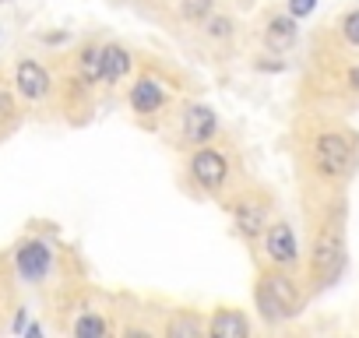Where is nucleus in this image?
I'll use <instances>...</instances> for the list:
<instances>
[{"mask_svg":"<svg viewBox=\"0 0 359 338\" xmlns=\"http://www.w3.org/2000/svg\"><path fill=\"white\" fill-rule=\"evenodd\" d=\"M341 264H345V247L334 233H324L317 250H313V275L320 282H334L341 275Z\"/></svg>","mask_w":359,"mask_h":338,"instance_id":"obj_2","label":"nucleus"},{"mask_svg":"<svg viewBox=\"0 0 359 338\" xmlns=\"http://www.w3.org/2000/svg\"><path fill=\"white\" fill-rule=\"evenodd\" d=\"M15 85L25 99H43L50 92V74L46 67H39L36 60H22L18 71H15Z\"/></svg>","mask_w":359,"mask_h":338,"instance_id":"obj_5","label":"nucleus"},{"mask_svg":"<svg viewBox=\"0 0 359 338\" xmlns=\"http://www.w3.org/2000/svg\"><path fill=\"white\" fill-rule=\"evenodd\" d=\"M191 173H194V180H198L201 187L215 191V187H222L226 177H229V162H226V155H219V151H212V148H201V151L191 158Z\"/></svg>","mask_w":359,"mask_h":338,"instance_id":"obj_3","label":"nucleus"},{"mask_svg":"<svg viewBox=\"0 0 359 338\" xmlns=\"http://www.w3.org/2000/svg\"><path fill=\"white\" fill-rule=\"evenodd\" d=\"M0 4H8V0H0Z\"/></svg>","mask_w":359,"mask_h":338,"instance_id":"obj_23","label":"nucleus"},{"mask_svg":"<svg viewBox=\"0 0 359 338\" xmlns=\"http://www.w3.org/2000/svg\"><path fill=\"white\" fill-rule=\"evenodd\" d=\"M352 162H355V151H352V141L345 134L327 130L313 141V165L320 177H345L352 169Z\"/></svg>","mask_w":359,"mask_h":338,"instance_id":"obj_1","label":"nucleus"},{"mask_svg":"<svg viewBox=\"0 0 359 338\" xmlns=\"http://www.w3.org/2000/svg\"><path fill=\"white\" fill-rule=\"evenodd\" d=\"M180 11H184L187 22H201L212 15V0H180Z\"/></svg>","mask_w":359,"mask_h":338,"instance_id":"obj_17","label":"nucleus"},{"mask_svg":"<svg viewBox=\"0 0 359 338\" xmlns=\"http://www.w3.org/2000/svg\"><path fill=\"white\" fill-rule=\"evenodd\" d=\"M169 334H172V338H198V334H201V324H198L194 313H180V317L169 324Z\"/></svg>","mask_w":359,"mask_h":338,"instance_id":"obj_16","label":"nucleus"},{"mask_svg":"<svg viewBox=\"0 0 359 338\" xmlns=\"http://www.w3.org/2000/svg\"><path fill=\"white\" fill-rule=\"evenodd\" d=\"M317 8V0H289V11L296 15V18H303V15H310Z\"/></svg>","mask_w":359,"mask_h":338,"instance_id":"obj_20","label":"nucleus"},{"mask_svg":"<svg viewBox=\"0 0 359 338\" xmlns=\"http://www.w3.org/2000/svg\"><path fill=\"white\" fill-rule=\"evenodd\" d=\"M215 127H219V120H215V113L208 109V106H191L187 113H184V134H187V141H208L212 134H215Z\"/></svg>","mask_w":359,"mask_h":338,"instance_id":"obj_8","label":"nucleus"},{"mask_svg":"<svg viewBox=\"0 0 359 338\" xmlns=\"http://www.w3.org/2000/svg\"><path fill=\"white\" fill-rule=\"evenodd\" d=\"M341 36H345V43L359 46V11H352V15L341 18Z\"/></svg>","mask_w":359,"mask_h":338,"instance_id":"obj_18","label":"nucleus"},{"mask_svg":"<svg viewBox=\"0 0 359 338\" xmlns=\"http://www.w3.org/2000/svg\"><path fill=\"white\" fill-rule=\"evenodd\" d=\"M348 78H352V88H359V67H355V71H352Z\"/></svg>","mask_w":359,"mask_h":338,"instance_id":"obj_22","label":"nucleus"},{"mask_svg":"<svg viewBox=\"0 0 359 338\" xmlns=\"http://www.w3.org/2000/svg\"><path fill=\"white\" fill-rule=\"evenodd\" d=\"M212 338H247L250 334V320L240 310H219L208 324Z\"/></svg>","mask_w":359,"mask_h":338,"instance_id":"obj_9","label":"nucleus"},{"mask_svg":"<svg viewBox=\"0 0 359 338\" xmlns=\"http://www.w3.org/2000/svg\"><path fill=\"white\" fill-rule=\"evenodd\" d=\"M78 67H81V78L85 81H102V50H85L81 53V60H78Z\"/></svg>","mask_w":359,"mask_h":338,"instance_id":"obj_14","label":"nucleus"},{"mask_svg":"<svg viewBox=\"0 0 359 338\" xmlns=\"http://www.w3.org/2000/svg\"><path fill=\"white\" fill-rule=\"evenodd\" d=\"M264 43H268L271 53H285L296 43V22L292 18H271L268 32H264Z\"/></svg>","mask_w":359,"mask_h":338,"instance_id":"obj_10","label":"nucleus"},{"mask_svg":"<svg viewBox=\"0 0 359 338\" xmlns=\"http://www.w3.org/2000/svg\"><path fill=\"white\" fill-rule=\"evenodd\" d=\"M106 331H109L106 320L95 317V313H85V317H78V324H74V334H78V338H102Z\"/></svg>","mask_w":359,"mask_h":338,"instance_id":"obj_15","label":"nucleus"},{"mask_svg":"<svg viewBox=\"0 0 359 338\" xmlns=\"http://www.w3.org/2000/svg\"><path fill=\"white\" fill-rule=\"evenodd\" d=\"M130 71V53L123 46H102V81H120Z\"/></svg>","mask_w":359,"mask_h":338,"instance_id":"obj_12","label":"nucleus"},{"mask_svg":"<svg viewBox=\"0 0 359 338\" xmlns=\"http://www.w3.org/2000/svg\"><path fill=\"white\" fill-rule=\"evenodd\" d=\"M264 250L275 264H292L296 261V236L285 222H275L268 229V240H264Z\"/></svg>","mask_w":359,"mask_h":338,"instance_id":"obj_6","label":"nucleus"},{"mask_svg":"<svg viewBox=\"0 0 359 338\" xmlns=\"http://www.w3.org/2000/svg\"><path fill=\"white\" fill-rule=\"evenodd\" d=\"M229 32H233V22H229V18H212V22H208V36H212V39H226Z\"/></svg>","mask_w":359,"mask_h":338,"instance_id":"obj_19","label":"nucleus"},{"mask_svg":"<svg viewBox=\"0 0 359 338\" xmlns=\"http://www.w3.org/2000/svg\"><path fill=\"white\" fill-rule=\"evenodd\" d=\"M264 219H268V212H264V205L261 201H243L240 208H236V226H240V233L243 236H261V229H264Z\"/></svg>","mask_w":359,"mask_h":338,"instance_id":"obj_11","label":"nucleus"},{"mask_svg":"<svg viewBox=\"0 0 359 338\" xmlns=\"http://www.w3.org/2000/svg\"><path fill=\"white\" fill-rule=\"evenodd\" d=\"M11 113H15V102H11V95H8L4 88H0V120L11 116Z\"/></svg>","mask_w":359,"mask_h":338,"instance_id":"obj_21","label":"nucleus"},{"mask_svg":"<svg viewBox=\"0 0 359 338\" xmlns=\"http://www.w3.org/2000/svg\"><path fill=\"white\" fill-rule=\"evenodd\" d=\"M130 106L137 113H158L165 106V88L155 81V78H141L134 88H130Z\"/></svg>","mask_w":359,"mask_h":338,"instance_id":"obj_7","label":"nucleus"},{"mask_svg":"<svg viewBox=\"0 0 359 338\" xmlns=\"http://www.w3.org/2000/svg\"><path fill=\"white\" fill-rule=\"evenodd\" d=\"M15 264H18L22 278L39 282V278H46V271H50V264H53V254H50V247H46L43 240H29V243L15 254Z\"/></svg>","mask_w":359,"mask_h":338,"instance_id":"obj_4","label":"nucleus"},{"mask_svg":"<svg viewBox=\"0 0 359 338\" xmlns=\"http://www.w3.org/2000/svg\"><path fill=\"white\" fill-rule=\"evenodd\" d=\"M261 282H264V285L271 289V296H275V299H278V303L285 306V313H289V317H292V313L299 310V292H296V285H292V282H289L285 275H264Z\"/></svg>","mask_w":359,"mask_h":338,"instance_id":"obj_13","label":"nucleus"}]
</instances>
